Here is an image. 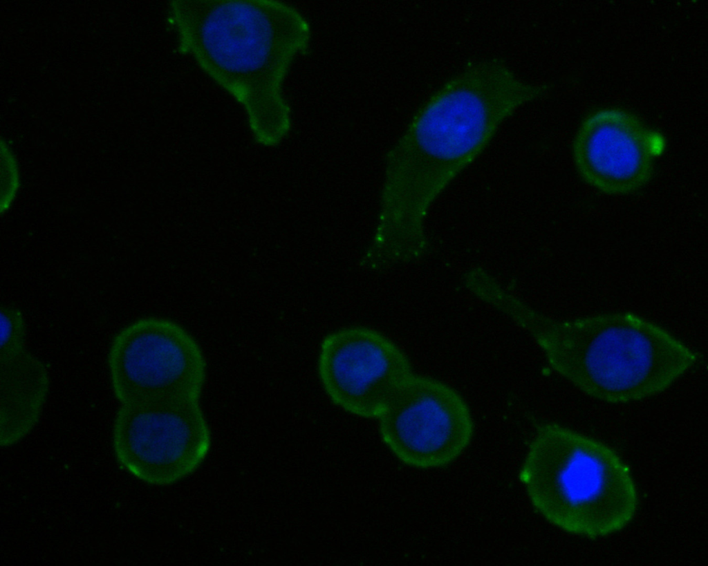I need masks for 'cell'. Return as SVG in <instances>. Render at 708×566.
<instances>
[{
    "mask_svg": "<svg viewBox=\"0 0 708 566\" xmlns=\"http://www.w3.org/2000/svg\"><path fill=\"white\" fill-rule=\"evenodd\" d=\"M169 5L179 52L192 56L242 106L259 144H279L290 129L281 87L295 56L308 48L306 19L273 0H176Z\"/></svg>",
    "mask_w": 708,
    "mask_h": 566,
    "instance_id": "1",
    "label": "cell"
},
{
    "mask_svg": "<svg viewBox=\"0 0 708 566\" xmlns=\"http://www.w3.org/2000/svg\"><path fill=\"white\" fill-rule=\"evenodd\" d=\"M546 89L498 59L468 64L429 97L388 153L383 194L405 216L424 220L503 122Z\"/></svg>",
    "mask_w": 708,
    "mask_h": 566,
    "instance_id": "2",
    "label": "cell"
},
{
    "mask_svg": "<svg viewBox=\"0 0 708 566\" xmlns=\"http://www.w3.org/2000/svg\"><path fill=\"white\" fill-rule=\"evenodd\" d=\"M492 305L532 337L554 371L586 395L607 402L658 394L698 359L668 331L632 313L557 320L507 290L499 293Z\"/></svg>",
    "mask_w": 708,
    "mask_h": 566,
    "instance_id": "3",
    "label": "cell"
},
{
    "mask_svg": "<svg viewBox=\"0 0 708 566\" xmlns=\"http://www.w3.org/2000/svg\"><path fill=\"white\" fill-rule=\"evenodd\" d=\"M519 478L539 514L570 534L595 538L617 532L637 511L635 484L618 455L557 424L537 428Z\"/></svg>",
    "mask_w": 708,
    "mask_h": 566,
    "instance_id": "4",
    "label": "cell"
},
{
    "mask_svg": "<svg viewBox=\"0 0 708 566\" xmlns=\"http://www.w3.org/2000/svg\"><path fill=\"white\" fill-rule=\"evenodd\" d=\"M107 365L120 405L198 400L205 377V360L196 341L177 323L160 317L141 318L118 331Z\"/></svg>",
    "mask_w": 708,
    "mask_h": 566,
    "instance_id": "5",
    "label": "cell"
},
{
    "mask_svg": "<svg viewBox=\"0 0 708 566\" xmlns=\"http://www.w3.org/2000/svg\"><path fill=\"white\" fill-rule=\"evenodd\" d=\"M113 445L119 462L132 475L168 485L201 465L210 448V433L198 400H157L120 405Z\"/></svg>",
    "mask_w": 708,
    "mask_h": 566,
    "instance_id": "6",
    "label": "cell"
},
{
    "mask_svg": "<svg viewBox=\"0 0 708 566\" xmlns=\"http://www.w3.org/2000/svg\"><path fill=\"white\" fill-rule=\"evenodd\" d=\"M382 440L404 464L445 466L467 447L474 434L470 411L447 384L413 374L379 417Z\"/></svg>",
    "mask_w": 708,
    "mask_h": 566,
    "instance_id": "7",
    "label": "cell"
},
{
    "mask_svg": "<svg viewBox=\"0 0 708 566\" xmlns=\"http://www.w3.org/2000/svg\"><path fill=\"white\" fill-rule=\"evenodd\" d=\"M317 367L330 400L364 418L378 419L413 374L409 358L395 343L362 326L326 335L320 345Z\"/></svg>",
    "mask_w": 708,
    "mask_h": 566,
    "instance_id": "8",
    "label": "cell"
},
{
    "mask_svg": "<svg viewBox=\"0 0 708 566\" xmlns=\"http://www.w3.org/2000/svg\"><path fill=\"white\" fill-rule=\"evenodd\" d=\"M657 135L632 114L602 109L578 129L572 159L582 180L598 191L624 196L651 180L658 153Z\"/></svg>",
    "mask_w": 708,
    "mask_h": 566,
    "instance_id": "9",
    "label": "cell"
},
{
    "mask_svg": "<svg viewBox=\"0 0 708 566\" xmlns=\"http://www.w3.org/2000/svg\"><path fill=\"white\" fill-rule=\"evenodd\" d=\"M0 363L1 442L9 445L37 423L50 379L44 363L28 350Z\"/></svg>",
    "mask_w": 708,
    "mask_h": 566,
    "instance_id": "10",
    "label": "cell"
},
{
    "mask_svg": "<svg viewBox=\"0 0 708 566\" xmlns=\"http://www.w3.org/2000/svg\"><path fill=\"white\" fill-rule=\"evenodd\" d=\"M0 361L15 357L26 348V323L22 312L11 305L0 310Z\"/></svg>",
    "mask_w": 708,
    "mask_h": 566,
    "instance_id": "11",
    "label": "cell"
}]
</instances>
